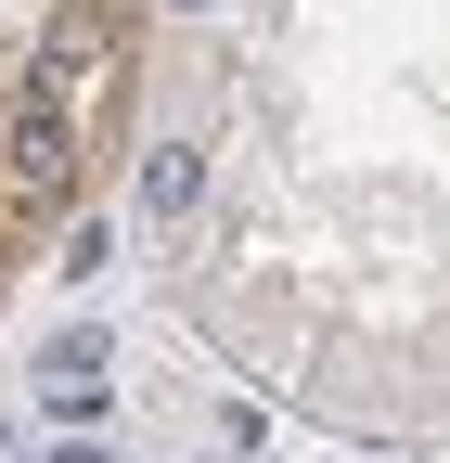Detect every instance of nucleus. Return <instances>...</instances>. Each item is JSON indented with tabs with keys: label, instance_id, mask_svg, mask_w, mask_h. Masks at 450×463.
Wrapping results in <instances>:
<instances>
[{
	"label": "nucleus",
	"instance_id": "obj_1",
	"mask_svg": "<svg viewBox=\"0 0 450 463\" xmlns=\"http://www.w3.org/2000/svg\"><path fill=\"white\" fill-rule=\"evenodd\" d=\"M78 181V129H65V103H26L14 116V142H0V219H52Z\"/></svg>",
	"mask_w": 450,
	"mask_h": 463
},
{
	"label": "nucleus",
	"instance_id": "obj_2",
	"mask_svg": "<svg viewBox=\"0 0 450 463\" xmlns=\"http://www.w3.org/2000/svg\"><path fill=\"white\" fill-rule=\"evenodd\" d=\"M193 194H206V167H193V155H155V181H142V206H155V219H181Z\"/></svg>",
	"mask_w": 450,
	"mask_h": 463
}]
</instances>
